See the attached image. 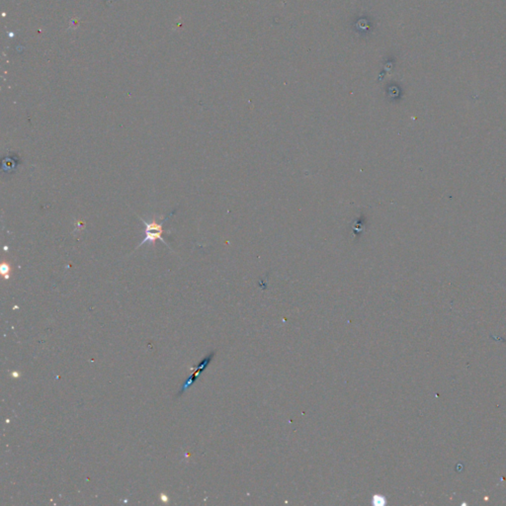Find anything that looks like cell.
Returning <instances> with one entry per match:
<instances>
[{"mask_svg": "<svg viewBox=\"0 0 506 506\" xmlns=\"http://www.w3.org/2000/svg\"><path fill=\"white\" fill-rule=\"evenodd\" d=\"M0 268H1V274H2V276H3L6 280H8V279L10 278V276H11V272H12V268H11L10 264H9V263H7V262H2V264H1Z\"/></svg>", "mask_w": 506, "mask_h": 506, "instance_id": "cell-3", "label": "cell"}, {"mask_svg": "<svg viewBox=\"0 0 506 506\" xmlns=\"http://www.w3.org/2000/svg\"><path fill=\"white\" fill-rule=\"evenodd\" d=\"M373 502H374V504H375V505H383V504L385 505V504H386V499H385V497H383V496L375 495V496L373 497Z\"/></svg>", "mask_w": 506, "mask_h": 506, "instance_id": "cell-4", "label": "cell"}, {"mask_svg": "<svg viewBox=\"0 0 506 506\" xmlns=\"http://www.w3.org/2000/svg\"><path fill=\"white\" fill-rule=\"evenodd\" d=\"M167 219L168 218L164 219L160 223H158V221H156V220H154V221H150V222H147V221L142 220V218L140 217V220L145 225V230H144L145 237L142 239V242L139 244V246L137 247V249H139L141 246H142L145 243H149L153 246H155L157 240L162 241L164 244H166L170 248V246L167 244V242L162 238V235L164 233V231H163V224L165 223V221H167Z\"/></svg>", "mask_w": 506, "mask_h": 506, "instance_id": "cell-1", "label": "cell"}, {"mask_svg": "<svg viewBox=\"0 0 506 506\" xmlns=\"http://www.w3.org/2000/svg\"><path fill=\"white\" fill-rule=\"evenodd\" d=\"M215 354H216V352H215V351H214V352H211L209 355H207L205 358H204V359H203V360L199 363V365L196 367V370L194 371V373L190 376L188 380L186 381V383L184 384V386L180 389V391H179V393H178V395L183 394V393H184V392H185V391L189 388L190 386H191V385H192V384H193V383L197 380V378L201 375V373H202V372L205 370L206 368L209 366V364L212 362V360H213V358H214Z\"/></svg>", "mask_w": 506, "mask_h": 506, "instance_id": "cell-2", "label": "cell"}]
</instances>
